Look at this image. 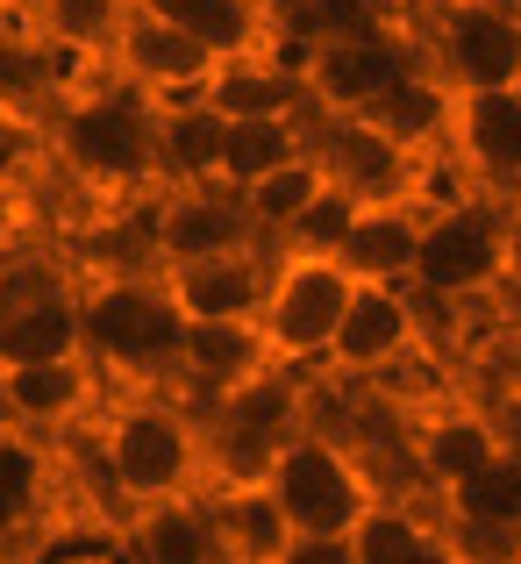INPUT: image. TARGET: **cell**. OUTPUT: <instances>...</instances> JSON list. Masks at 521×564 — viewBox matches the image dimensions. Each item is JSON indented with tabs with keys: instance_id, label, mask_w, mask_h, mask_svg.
Returning a JSON list of instances; mask_svg holds the SVG:
<instances>
[{
	"instance_id": "6da1fadb",
	"label": "cell",
	"mask_w": 521,
	"mask_h": 564,
	"mask_svg": "<svg viewBox=\"0 0 521 564\" xmlns=\"http://www.w3.org/2000/svg\"><path fill=\"white\" fill-rule=\"evenodd\" d=\"M94 457H100L108 494L137 514V508H151V500L193 494V479H200V465H207V436H200V422H193V408H178L165 393H137V400H122V408H108V422H100V436H94Z\"/></svg>"
},
{
	"instance_id": "7a4b0ae2",
	"label": "cell",
	"mask_w": 521,
	"mask_h": 564,
	"mask_svg": "<svg viewBox=\"0 0 521 564\" xmlns=\"http://www.w3.org/2000/svg\"><path fill=\"white\" fill-rule=\"evenodd\" d=\"M51 143H57L72 180H86L100 193L158 186V100H143L122 79L94 86V94H65Z\"/></svg>"
},
{
	"instance_id": "3957f363",
	"label": "cell",
	"mask_w": 521,
	"mask_h": 564,
	"mask_svg": "<svg viewBox=\"0 0 521 564\" xmlns=\"http://www.w3.org/2000/svg\"><path fill=\"white\" fill-rule=\"evenodd\" d=\"M79 315H86V358L100 372H122L137 386L178 379L186 322H178L158 272H100L94 286H79Z\"/></svg>"
},
{
	"instance_id": "277c9868",
	"label": "cell",
	"mask_w": 521,
	"mask_h": 564,
	"mask_svg": "<svg viewBox=\"0 0 521 564\" xmlns=\"http://www.w3.org/2000/svg\"><path fill=\"white\" fill-rule=\"evenodd\" d=\"M264 494L279 500L293 536H350L371 514L379 486H371L365 457L344 451V436L301 429L293 443H279V457L264 465Z\"/></svg>"
},
{
	"instance_id": "5b68a950",
	"label": "cell",
	"mask_w": 521,
	"mask_h": 564,
	"mask_svg": "<svg viewBox=\"0 0 521 564\" xmlns=\"http://www.w3.org/2000/svg\"><path fill=\"white\" fill-rule=\"evenodd\" d=\"M408 72H422V57H414V43H400L393 14H386L379 29H357V36H315L293 57V79H301L307 108H315L322 122L371 115Z\"/></svg>"
},
{
	"instance_id": "8992f818",
	"label": "cell",
	"mask_w": 521,
	"mask_h": 564,
	"mask_svg": "<svg viewBox=\"0 0 521 564\" xmlns=\"http://www.w3.org/2000/svg\"><path fill=\"white\" fill-rule=\"evenodd\" d=\"M357 279L336 258H307V250H272V293H264V344H272V365L301 372V365H329V344L344 329Z\"/></svg>"
},
{
	"instance_id": "52a82bcc",
	"label": "cell",
	"mask_w": 521,
	"mask_h": 564,
	"mask_svg": "<svg viewBox=\"0 0 521 564\" xmlns=\"http://www.w3.org/2000/svg\"><path fill=\"white\" fill-rule=\"evenodd\" d=\"M428 65L451 94H521V8L514 0H436Z\"/></svg>"
},
{
	"instance_id": "ba28073f",
	"label": "cell",
	"mask_w": 521,
	"mask_h": 564,
	"mask_svg": "<svg viewBox=\"0 0 521 564\" xmlns=\"http://www.w3.org/2000/svg\"><path fill=\"white\" fill-rule=\"evenodd\" d=\"M57 358H86L79 286L51 264L0 272V372L8 365H57Z\"/></svg>"
},
{
	"instance_id": "9c48e42d",
	"label": "cell",
	"mask_w": 521,
	"mask_h": 564,
	"mask_svg": "<svg viewBox=\"0 0 521 564\" xmlns=\"http://www.w3.org/2000/svg\"><path fill=\"white\" fill-rule=\"evenodd\" d=\"M508 272V229L493 221V207H428L422 258H414V301H479L493 279Z\"/></svg>"
},
{
	"instance_id": "30bf717a",
	"label": "cell",
	"mask_w": 521,
	"mask_h": 564,
	"mask_svg": "<svg viewBox=\"0 0 521 564\" xmlns=\"http://www.w3.org/2000/svg\"><path fill=\"white\" fill-rule=\"evenodd\" d=\"M108 65H115V79L137 86L143 100H158V108H186V100L207 94V79H215L221 57L207 51V43L178 36L172 22H158V14L137 8V14L122 22V36H115Z\"/></svg>"
},
{
	"instance_id": "8fae6325",
	"label": "cell",
	"mask_w": 521,
	"mask_h": 564,
	"mask_svg": "<svg viewBox=\"0 0 521 564\" xmlns=\"http://www.w3.org/2000/svg\"><path fill=\"white\" fill-rule=\"evenodd\" d=\"M229 250H272L250 221L243 193L229 186H186L151 207V258L158 264H193V258H229Z\"/></svg>"
},
{
	"instance_id": "7c38bea8",
	"label": "cell",
	"mask_w": 521,
	"mask_h": 564,
	"mask_svg": "<svg viewBox=\"0 0 521 564\" xmlns=\"http://www.w3.org/2000/svg\"><path fill=\"white\" fill-rule=\"evenodd\" d=\"M414 336H422V301H414V286H371V279H357L350 307H344V329H336V344H329V372L379 379L414 350Z\"/></svg>"
},
{
	"instance_id": "4fadbf2b",
	"label": "cell",
	"mask_w": 521,
	"mask_h": 564,
	"mask_svg": "<svg viewBox=\"0 0 521 564\" xmlns=\"http://www.w3.org/2000/svg\"><path fill=\"white\" fill-rule=\"evenodd\" d=\"M178 322H258L272 293V250H229V258L158 264Z\"/></svg>"
},
{
	"instance_id": "5bb4252c",
	"label": "cell",
	"mask_w": 521,
	"mask_h": 564,
	"mask_svg": "<svg viewBox=\"0 0 521 564\" xmlns=\"http://www.w3.org/2000/svg\"><path fill=\"white\" fill-rule=\"evenodd\" d=\"M422 229H428V200L422 193H400V200H365L336 250L350 279L371 286H414V258H422Z\"/></svg>"
},
{
	"instance_id": "9a60e30c",
	"label": "cell",
	"mask_w": 521,
	"mask_h": 564,
	"mask_svg": "<svg viewBox=\"0 0 521 564\" xmlns=\"http://www.w3.org/2000/svg\"><path fill=\"white\" fill-rule=\"evenodd\" d=\"M0 400H8L22 436H51V429L86 422L100 400V365L94 358H57V365H8L0 372Z\"/></svg>"
},
{
	"instance_id": "2e32d148",
	"label": "cell",
	"mask_w": 521,
	"mask_h": 564,
	"mask_svg": "<svg viewBox=\"0 0 521 564\" xmlns=\"http://www.w3.org/2000/svg\"><path fill=\"white\" fill-rule=\"evenodd\" d=\"M129 564H221V529L215 508L200 494H178V500H151V508L129 514L122 529V551Z\"/></svg>"
},
{
	"instance_id": "e0dca14e",
	"label": "cell",
	"mask_w": 521,
	"mask_h": 564,
	"mask_svg": "<svg viewBox=\"0 0 521 564\" xmlns=\"http://www.w3.org/2000/svg\"><path fill=\"white\" fill-rule=\"evenodd\" d=\"M264 365H272V344L258 322H186V336H178V386H193L200 400L236 393Z\"/></svg>"
},
{
	"instance_id": "ac0fdd59",
	"label": "cell",
	"mask_w": 521,
	"mask_h": 564,
	"mask_svg": "<svg viewBox=\"0 0 521 564\" xmlns=\"http://www.w3.org/2000/svg\"><path fill=\"white\" fill-rule=\"evenodd\" d=\"M500 451H508V436H500L479 408H443V414H428V422H414V436H408L414 471H422L436 494L465 486L471 471H486Z\"/></svg>"
},
{
	"instance_id": "d6986e66",
	"label": "cell",
	"mask_w": 521,
	"mask_h": 564,
	"mask_svg": "<svg viewBox=\"0 0 521 564\" xmlns=\"http://www.w3.org/2000/svg\"><path fill=\"white\" fill-rule=\"evenodd\" d=\"M451 151L465 158L479 180L521 186V94H457Z\"/></svg>"
},
{
	"instance_id": "ffe728a7",
	"label": "cell",
	"mask_w": 521,
	"mask_h": 564,
	"mask_svg": "<svg viewBox=\"0 0 521 564\" xmlns=\"http://www.w3.org/2000/svg\"><path fill=\"white\" fill-rule=\"evenodd\" d=\"M307 151H315V108L229 122V129H221V186L250 193L258 180H272L279 165H293V158H307Z\"/></svg>"
},
{
	"instance_id": "44dd1931",
	"label": "cell",
	"mask_w": 521,
	"mask_h": 564,
	"mask_svg": "<svg viewBox=\"0 0 521 564\" xmlns=\"http://www.w3.org/2000/svg\"><path fill=\"white\" fill-rule=\"evenodd\" d=\"M137 8L172 22L178 36L207 43L215 57H286L279 51V29H264L250 14V0H137Z\"/></svg>"
},
{
	"instance_id": "7402d4cb",
	"label": "cell",
	"mask_w": 521,
	"mask_h": 564,
	"mask_svg": "<svg viewBox=\"0 0 521 564\" xmlns=\"http://www.w3.org/2000/svg\"><path fill=\"white\" fill-rule=\"evenodd\" d=\"M221 115L207 100L186 108H158V186L186 193V186H221Z\"/></svg>"
},
{
	"instance_id": "603a6c76",
	"label": "cell",
	"mask_w": 521,
	"mask_h": 564,
	"mask_svg": "<svg viewBox=\"0 0 521 564\" xmlns=\"http://www.w3.org/2000/svg\"><path fill=\"white\" fill-rule=\"evenodd\" d=\"M200 100L221 115V122H250V115H301L307 108V94H301V79H293L286 57H221Z\"/></svg>"
},
{
	"instance_id": "cb8c5ba5",
	"label": "cell",
	"mask_w": 521,
	"mask_h": 564,
	"mask_svg": "<svg viewBox=\"0 0 521 564\" xmlns=\"http://www.w3.org/2000/svg\"><path fill=\"white\" fill-rule=\"evenodd\" d=\"M451 522L465 536H493L500 551L521 543V451H500L486 471H471L465 486H451Z\"/></svg>"
},
{
	"instance_id": "d4e9b609",
	"label": "cell",
	"mask_w": 521,
	"mask_h": 564,
	"mask_svg": "<svg viewBox=\"0 0 521 564\" xmlns=\"http://www.w3.org/2000/svg\"><path fill=\"white\" fill-rule=\"evenodd\" d=\"M207 508H215V529H221V564H279V551L293 543V529L279 514V500L264 494V479L229 486Z\"/></svg>"
},
{
	"instance_id": "484cf974",
	"label": "cell",
	"mask_w": 521,
	"mask_h": 564,
	"mask_svg": "<svg viewBox=\"0 0 521 564\" xmlns=\"http://www.w3.org/2000/svg\"><path fill=\"white\" fill-rule=\"evenodd\" d=\"M451 108H457V94L436 79V72H408V79H400L371 115H357V122H371L379 137H393L400 151L414 158V151H428V143H451Z\"/></svg>"
},
{
	"instance_id": "4316f807",
	"label": "cell",
	"mask_w": 521,
	"mask_h": 564,
	"mask_svg": "<svg viewBox=\"0 0 521 564\" xmlns=\"http://www.w3.org/2000/svg\"><path fill=\"white\" fill-rule=\"evenodd\" d=\"M129 14H137V0H29L36 36L57 43V51H79V57H108Z\"/></svg>"
},
{
	"instance_id": "83f0119b",
	"label": "cell",
	"mask_w": 521,
	"mask_h": 564,
	"mask_svg": "<svg viewBox=\"0 0 521 564\" xmlns=\"http://www.w3.org/2000/svg\"><path fill=\"white\" fill-rule=\"evenodd\" d=\"M322 186H329V165H322V151H307V158H293V165H279L272 180H258L243 193V207H250V221H258V236L264 243H286L293 236V221L307 215V207L322 200Z\"/></svg>"
},
{
	"instance_id": "f1b7e54d",
	"label": "cell",
	"mask_w": 521,
	"mask_h": 564,
	"mask_svg": "<svg viewBox=\"0 0 521 564\" xmlns=\"http://www.w3.org/2000/svg\"><path fill=\"white\" fill-rule=\"evenodd\" d=\"M350 557L357 564H436V536H428V522L408 508V500H371V514L350 529Z\"/></svg>"
},
{
	"instance_id": "f546056e",
	"label": "cell",
	"mask_w": 521,
	"mask_h": 564,
	"mask_svg": "<svg viewBox=\"0 0 521 564\" xmlns=\"http://www.w3.org/2000/svg\"><path fill=\"white\" fill-rule=\"evenodd\" d=\"M357 207H365V200H357V193H350L344 180H329V186H322V200L307 207L301 221H293V236H286L279 250H307V258H336V250H344V236H350V221H357Z\"/></svg>"
},
{
	"instance_id": "4dcf8cb0",
	"label": "cell",
	"mask_w": 521,
	"mask_h": 564,
	"mask_svg": "<svg viewBox=\"0 0 521 564\" xmlns=\"http://www.w3.org/2000/svg\"><path fill=\"white\" fill-rule=\"evenodd\" d=\"M36 500H43V457H36V443H29V436L0 443V529L29 522Z\"/></svg>"
},
{
	"instance_id": "1f68e13d",
	"label": "cell",
	"mask_w": 521,
	"mask_h": 564,
	"mask_svg": "<svg viewBox=\"0 0 521 564\" xmlns=\"http://www.w3.org/2000/svg\"><path fill=\"white\" fill-rule=\"evenodd\" d=\"M279 564H357V557H350V536H293Z\"/></svg>"
},
{
	"instance_id": "d6a6232c",
	"label": "cell",
	"mask_w": 521,
	"mask_h": 564,
	"mask_svg": "<svg viewBox=\"0 0 521 564\" xmlns=\"http://www.w3.org/2000/svg\"><path fill=\"white\" fill-rule=\"evenodd\" d=\"M250 14H258L264 29H279V36H286L293 22L307 29V14H315V0H250Z\"/></svg>"
},
{
	"instance_id": "836d02e7",
	"label": "cell",
	"mask_w": 521,
	"mask_h": 564,
	"mask_svg": "<svg viewBox=\"0 0 521 564\" xmlns=\"http://www.w3.org/2000/svg\"><path fill=\"white\" fill-rule=\"evenodd\" d=\"M29 36H36V29H29V8H22V0H0V57L22 51Z\"/></svg>"
},
{
	"instance_id": "e575fe53",
	"label": "cell",
	"mask_w": 521,
	"mask_h": 564,
	"mask_svg": "<svg viewBox=\"0 0 521 564\" xmlns=\"http://www.w3.org/2000/svg\"><path fill=\"white\" fill-rule=\"evenodd\" d=\"M43 564H115V551H65V543H57Z\"/></svg>"
},
{
	"instance_id": "d590c367",
	"label": "cell",
	"mask_w": 521,
	"mask_h": 564,
	"mask_svg": "<svg viewBox=\"0 0 521 564\" xmlns=\"http://www.w3.org/2000/svg\"><path fill=\"white\" fill-rule=\"evenodd\" d=\"M8 236H14V186L0 180V243H8Z\"/></svg>"
},
{
	"instance_id": "8d00e7d4",
	"label": "cell",
	"mask_w": 521,
	"mask_h": 564,
	"mask_svg": "<svg viewBox=\"0 0 521 564\" xmlns=\"http://www.w3.org/2000/svg\"><path fill=\"white\" fill-rule=\"evenodd\" d=\"M22 429H14V414H8V400H0V443H14Z\"/></svg>"
},
{
	"instance_id": "74e56055",
	"label": "cell",
	"mask_w": 521,
	"mask_h": 564,
	"mask_svg": "<svg viewBox=\"0 0 521 564\" xmlns=\"http://www.w3.org/2000/svg\"><path fill=\"white\" fill-rule=\"evenodd\" d=\"M8 115H22V108H14V94H8V86H0V122H8Z\"/></svg>"
},
{
	"instance_id": "f35d334b",
	"label": "cell",
	"mask_w": 521,
	"mask_h": 564,
	"mask_svg": "<svg viewBox=\"0 0 521 564\" xmlns=\"http://www.w3.org/2000/svg\"><path fill=\"white\" fill-rule=\"evenodd\" d=\"M508 564H521V543H514V551H508Z\"/></svg>"
}]
</instances>
